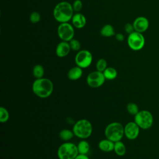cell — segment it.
Listing matches in <instances>:
<instances>
[{
	"mask_svg": "<svg viewBox=\"0 0 159 159\" xmlns=\"http://www.w3.org/2000/svg\"><path fill=\"white\" fill-rule=\"evenodd\" d=\"M72 5L67 1H61L58 3L53 9V15L55 19L60 22H68L73 16Z\"/></svg>",
	"mask_w": 159,
	"mask_h": 159,
	"instance_id": "cell-1",
	"label": "cell"
},
{
	"mask_svg": "<svg viewBox=\"0 0 159 159\" xmlns=\"http://www.w3.org/2000/svg\"><path fill=\"white\" fill-rule=\"evenodd\" d=\"M32 91L40 98H47L49 97L53 91V84L52 81L45 78L36 79L32 84Z\"/></svg>",
	"mask_w": 159,
	"mask_h": 159,
	"instance_id": "cell-2",
	"label": "cell"
},
{
	"mask_svg": "<svg viewBox=\"0 0 159 159\" xmlns=\"http://www.w3.org/2000/svg\"><path fill=\"white\" fill-rule=\"evenodd\" d=\"M104 134L107 139L114 142L120 141L124 135V127L119 122H111L106 126Z\"/></svg>",
	"mask_w": 159,
	"mask_h": 159,
	"instance_id": "cell-3",
	"label": "cell"
},
{
	"mask_svg": "<svg viewBox=\"0 0 159 159\" xmlns=\"http://www.w3.org/2000/svg\"><path fill=\"white\" fill-rule=\"evenodd\" d=\"M92 124L87 119H80L76 122L73 127V132L78 138L86 139L92 134Z\"/></svg>",
	"mask_w": 159,
	"mask_h": 159,
	"instance_id": "cell-4",
	"label": "cell"
},
{
	"mask_svg": "<svg viewBox=\"0 0 159 159\" xmlns=\"http://www.w3.org/2000/svg\"><path fill=\"white\" fill-rule=\"evenodd\" d=\"M78 154L77 145L71 142L62 143L57 150L59 159H75Z\"/></svg>",
	"mask_w": 159,
	"mask_h": 159,
	"instance_id": "cell-5",
	"label": "cell"
},
{
	"mask_svg": "<svg viewBox=\"0 0 159 159\" xmlns=\"http://www.w3.org/2000/svg\"><path fill=\"white\" fill-rule=\"evenodd\" d=\"M134 122L143 129H148L153 124V116L150 112L146 110L139 111L134 117Z\"/></svg>",
	"mask_w": 159,
	"mask_h": 159,
	"instance_id": "cell-6",
	"label": "cell"
},
{
	"mask_svg": "<svg viewBox=\"0 0 159 159\" xmlns=\"http://www.w3.org/2000/svg\"><path fill=\"white\" fill-rule=\"evenodd\" d=\"M127 44L130 49L134 51L140 50L145 45V38L142 33L134 31L129 35Z\"/></svg>",
	"mask_w": 159,
	"mask_h": 159,
	"instance_id": "cell-7",
	"label": "cell"
},
{
	"mask_svg": "<svg viewBox=\"0 0 159 159\" xmlns=\"http://www.w3.org/2000/svg\"><path fill=\"white\" fill-rule=\"evenodd\" d=\"M74 26L68 22L60 23L57 28V34L62 41L70 42L75 35Z\"/></svg>",
	"mask_w": 159,
	"mask_h": 159,
	"instance_id": "cell-8",
	"label": "cell"
},
{
	"mask_svg": "<svg viewBox=\"0 0 159 159\" xmlns=\"http://www.w3.org/2000/svg\"><path fill=\"white\" fill-rule=\"evenodd\" d=\"M75 61L77 66L81 68H86L91 65L93 55L88 50H80L75 56Z\"/></svg>",
	"mask_w": 159,
	"mask_h": 159,
	"instance_id": "cell-9",
	"label": "cell"
},
{
	"mask_svg": "<svg viewBox=\"0 0 159 159\" xmlns=\"http://www.w3.org/2000/svg\"><path fill=\"white\" fill-rule=\"evenodd\" d=\"M106 78L102 72L94 71L91 72L86 78V82L89 86L97 88L101 86L105 82Z\"/></svg>",
	"mask_w": 159,
	"mask_h": 159,
	"instance_id": "cell-10",
	"label": "cell"
},
{
	"mask_svg": "<svg viewBox=\"0 0 159 159\" xmlns=\"http://www.w3.org/2000/svg\"><path fill=\"white\" fill-rule=\"evenodd\" d=\"M139 128L135 122H129L124 127V135L130 140L135 139L139 134Z\"/></svg>",
	"mask_w": 159,
	"mask_h": 159,
	"instance_id": "cell-11",
	"label": "cell"
},
{
	"mask_svg": "<svg viewBox=\"0 0 159 159\" xmlns=\"http://www.w3.org/2000/svg\"><path fill=\"white\" fill-rule=\"evenodd\" d=\"M133 25L134 27V30L136 32L142 33L145 32L149 25V22L148 19L143 16H140L137 17L134 22H133Z\"/></svg>",
	"mask_w": 159,
	"mask_h": 159,
	"instance_id": "cell-12",
	"label": "cell"
},
{
	"mask_svg": "<svg viewBox=\"0 0 159 159\" xmlns=\"http://www.w3.org/2000/svg\"><path fill=\"white\" fill-rule=\"evenodd\" d=\"M71 50L70 43L66 41H61L58 43L56 47V55L57 57L63 58L68 55Z\"/></svg>",
	"mask_w": 159,
	"mask_h": 159,
	"instance_id": "cell-13",
	"label": "cell"
},
{
	"mask_svg": "<svg viewBox=\"0 0 159 159\" xmlns=\"http://www.w3.org/2000/svg\"><path fill=\"white\" fill-rule=\"evenodd\" d=\"M71 22L75 27L77 29H82L86 24V19L83 14L77 12L73 14L71 19Z\"/></svg>",
	"mask_w": 159,
	"mask_h": 159,
	"instance_id": "cell-14",
	"label": "cell"
},
{
	"mask_svg": "<svg viewBox=\"0 0 159 159\" xmlns=\"http://www.w3.org/2000/svg\"><path fill=\"white\" fill-rule=\"evenodd\" d=\"M114 143L115 142H112V140L106 139L101 140L98 143L99 148L105 152H109L114 150Z\"/></svg>",
	"mask_w": 159,
	"mask_h": 159,
	"instance_id": "cell-15",
	"label": "cell"
},
{
	"mask_svg": "<svg viewBox=\"0 0 159 159\" xmlns=\"http://www.w3.org/2000/svg\"><path fill=\"white\" fill-rule=\"evenodd\" d=\"M83 75L82 68L78 66H73L68 72V78L71 80H77L80 79Z\"/></svg>",
	"mask_w": 159,
	"mask_h": 159,
	"instance_id": "cell-16",
	"label": "cell"
},
{
	"mask_svg": "<svg viewBox=\"0 0 159 159\" xmlns=\"http://www.w3.org/2000/svg\"><path fill=\"white\" fill-rule=\"evenodd\" d=\"M101 35L105 37H110L115 35V30L114 27L111 24L104 25L100 30Z\"/></svg>",
	"mask_w": 159,
	"mask_h": 159,
	"instance_id": "cell-17",
	"label": "cell"
},
{
	"mask_svg": "<svg viewBox=\"0 0 159 159\" xmlns=\"http://www.w3.org/2000/svg\"><path fill=\"white\" fill-rule=\"evenodd\" d=\"M77 148H78L79 154L87 155L89 151L90 146L89 143L87 141L84 140H82L77 145Z\"/></svg>",
	"mask_w": 159,
	"mask_h": 159,
	"instance_id": "cell-18",
	"label": "cell"
},
{
	"mask_svg": "<svg viewBox=\"0 0 159 159\" xmlns=\"http://www.w3.org/2000/svg\"><path fill=\"white\" fill-rule=\"evenodd\" d=\"M102 73L104 75L105 78L109 80H114L117 76V71L113 67H107Z\"/></svg>",
	"mask_w": 159,
	"mask_h": 159,
	"instance_id": "cell-19",
	"label": "cell"
},
{
	"mask_svg": "<svg viewBox=\"0 0 159 159\" xmlns=\"http://www.w3.org/2000/svg\"><path fill=\"white\" fill-rule=\"evenodd\" d=\"M114 150L117 155L123 156L125 153L126 148L124 143L120 140L115 142Z\"/></svg>",
	"mask_w": 159,
	"mask_h": 159,
	"instance_id": "cell-20",
	"label": "cell"
},
{
	"mask_svg": "<svg viewBox=\"0 0 159 159\" xmlns=\"http://www.w3.org/2000/svg\"><path fill=\"white\" fill-rule=\"evenodd\" d=\"M74 135L75 134L73 130L71 131L69 129H63L59 133L60 138L64 141H68L71 140Z\"/></svg>",
	"mask_w": 159,
	"mask_h": 159,
	"instance_id": "cell-21",
	"label": "cell"
},
{
	"mask_svg": "<svg viewBox=\"0 0 159 159\" xmlns=\"http://www.w3.org/2000/svg\"><path fill=\"white\" fill-rule=\"evenodd\" d=\"M33 76L36 78H42L44 75V68L41 65H36L34 66L32 70Z\"/></svg>",
	"mask_w": 159,
	"mask_h": 159,
	"instance_id": "cell-22",
	"label": "cell"
},
{
	"mask_svg": "<svg viewBox=\"0 0 159 159\" xmlns=\"http://www.w3.org/2000/svg\"><path fill=\"white\" fill-rule=\"evenodd\" d=\"M9 118V114L8 111L4 107H0V121L1 123L6 122Z\"/></svg>",
	"mask_w": 159,
	"mask_h": 159,
	"instance_id": "cell-23",
	"label": "cell"
},
{
	"mask_svg": "<svg viewBox=\"0 0 159 159\" xmlns=\"http://www.w3.org/2000/svg\"><path fill=\"white\" fill-rule=\"evenodd\" d=\"M126 108L127 112L131 115L135 116L139 112L137 105L134 102H130L127 104Z\"/></svg>",
	"mask_w": 159,
	"mask_h": 159,
	"instance_id": "cell-24",
	"label": "cell"
},
{
	"mask_svg": "<svg viewBox=\"0 0 159 159\" xmlns=\"http://www.w3.org/2000/svg\"><path fill=\"white\" fill-rule=\"evenodd\" d=\"M96 70L99 71L103 72L107 68V61L104 58H100L99 59L96 65Z\"/></svg>",
	"mask_w": 159,
	"mask_h": 159,
	"instance_id": "cell-25",
	"label": "cell"
},
{
	"mask_svg": "<svg viewBox=\"0 0 159 159\" xmlns=\"http://www.w3.org/2000/svg\"><path fill=\"white\" fill-rule=\"evenodd\" d=\"M70 45L71 50L74 51H79L81 48V44L80 42L77 40L73 39L70 41Z\"/></svg>",
	"mask_w": 159,
	"mask_h": 159,
	"instance_id": "cell-26",
	"label": "cell"
},
{
	"mask_svg": "<svg viewBox=\"0 0 159 159\" xmlns=\"http://www.w3.org/2000/svg\"><path fill=\"white\" fill-rule=\"evenodd\" d=\"M29 19H30V21L33 24H35V23L39 22L40 20V13H39L38 12H36V11L32 12L30 15Z\"/></svg>",
	"mask_w": 159,
	"mask_h": 159,
	"instance_id": "cell-27",
	"label": "cell"
},
{
	"mask_svg": "<svg viewBox=\"0 0 159 159\" xmlns=\"http://www.w3.org/2000/svg\"><path fill=\"white\" fill-rule=\"evenodd\" d=\"M73 11L75 12H80L83 7V3L81 0H75L72 4Z\"/></svg>",
	"mask_w": 159,
	"mask_h": 159,
	"instance_id": "cell-28",
	"label": "cell"
},
{
	"mask_svg": "<svg viewBox=\"0 0 159 159\" xmlns=\"http://www.w3.org/2000/svg\"><path fill=\"white\" fill-rule=\"evenodd\" d=\"M124 30L129 34H131V33H132L133 32L135 31L133 24H131L130 23H127L124 25Z\"/></svg>",
	"mask_w": 159,
	"mask_h": 159,
	"instance_id": "cell-29",
	"label": "cell"
},
{
	"mask_svg": "<svg viewBox=\"0 0 159 159\" xmlns=\"http://www.w3.org/2000/svg\"><path fill=\"white\" fill-rule=\"evenodd\" d=\"M116 39L117 41H119V42H122L124 40V36L121 33H117L116 34Z\"/></svg>",
	"mask_w": 159,
	"mask_h": 159,
	"instance_id": "cell-30",
	"label": "cell"
},
{
	"mask_svg": "<svg viewBox=\"0 0 159 159\" xmlns=\"http://www.w3.org/2000/svg\"><path fill=\"white\" fill-rule=\"evenodd\" d=\"M75 159H89V158L88 157L87 155L78 154Z\"/></svg>",
	"mask_w": 159,
	"mask_h": 159,
	"instance_id": "cell-31",
	"label": "cell"
}]
</instances>
